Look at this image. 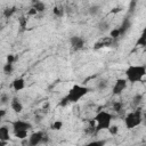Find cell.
Wrapping results in <instances>:
<instances>
[{"label":"cell","instance_id":"6da1fadb","mask_svg":"<svg viewBox=\"0 0 146 146\" xmlns=\"http://www.w3.org/2000/svg\"><path fill=\"white\" fill-rule=\"evenodd\" d=\"M146 75V66L144 65H130L125 70V79L130 83H136L143 80Z\"/></svg>","mask_w":146,"mask_h":146},{"label":"cell","instance_id":"7a4b0ae2","mask_svg":"<svg viewBox=\"0 0 146 146\" xmlns=\"http://www.w3.org/2000/svg\"><path fill=\"white\" fill-rule=\"evenodd\" d=\"M113 120V115L106 111H99L95 116V133L99 132L100 130L108 129L111 125V122Z\"/></svg>","mask_w":146,"mask_h":146},{"label":"cell","instance_id":"3957f363","mask_svg":"<svg viewBox=\"0 0 146 146\" xmlns=\"http://www.w3.org/2000/svg\"><path fill=\"white\" fill-rule=\"evenodd\" d=\"M90 91V88L86 86H80V84H73L72 88H70L66 97L68 98L70 103H78L82 97H84L88 92Z\"/></svg>","mask_w":146,"mask_h":146},{"label":"cell","instance_id":"277c9868","mask_svg":"<svg viewBox=\"0 0 146 146\" xmlns=\"http://www.w3.org/2000/svg\"><path fill=\"white\" fill-rule=\"evenodd\" d=\"M143 122V113L139 107H137L135 111L128 113L124 117V124L128 129H133L137 125H139Z\"/></svg>","mask_w":146,"mask_h":146},{"label":"cell","instance_id":"5b68a950","mask_svg":"<svg viewBox=\"0 0 146 146\" xmlns=\"http://www.w3.org/2000/svg\"><path fill=\"white\" fill-rule=\"evenodd\" d=\"M127 84H128V80L127 79H117L113 86V89H112V94L114 96H117V95H121L123 92V90L127 88Z\"/></svg>","mask_w":146,"mask_h":146},{"label":"cell","instance_id":"8992f818","mask_svg":"<svg viewBox=\"0 0 146 146\" xmlns=\"http://www.w3.org/2000/svg\"><path fill=\"white\" fill-rule=\"evenodd\" d=\"M70 43H71V47H72V49H73L74 51L81 50V49H83V47H84V40H83L81 36H78V35L71 36Z\"/></svg>","mask_w":146,"mask_h":146},{"label":"cell","instance_id":"52a82bcc","mask_svg":"<svg viewBox=\"0 0 146 146\" xmlns=\"http://www.w3.org/2000/svg\"><path fill=\"white\" fill-rule=\"evenodd\" d=\"M13 125V130L17 131V130H30L32 129V123L27 122V121H23V120H16L14 122H11Z\"/></svg>","mask_w":146,"mask_h":146},{"label":"cell","instance_id":"ba28073f","mask_svg":"<svg viewBox=\"0 0 146 146\" xmlns=\"http://www.w3.org/2000/svg\"><path fill=\"white\" fill-rule=\"evenodd\" d=\"M44 133L42 131H36V132H33L30 138H29V145L31 146H36L39 144L42 143V138H43Z\"/></svg>","mask_w":146,"mask_h":146},{"label":"cell","instance_id":"9c48e42d","mask_svg":"<svg viewBox=\"0 0 146 146\" xmlns=\"http://www.w3.org/2000/svg\"><path fill=\"white\" fill-rule=\"evenodd\" d=\"M10 107L15 113H21L23 111V104L21 103V100L17 97H14L10 100Z\"/></svg>","mask_w":146,"mask_h":146},{"label":"cell","instance_id":"30bf717a","mask_svg":"<svg viewBox=\"0 0 146 146\" xmlns=\"http://www.w3.org/2000/svg\"><path fill=\"white\" fill-rule=\"evenodd\" d=\"M25 88V80L23 78H17L13 81V89L15 91H21Z\"/></svg>","mask_w":146,"mask_h":146},{"label":"cell","instance_id":"8fae6325","mask_svg":"<svg viewBox=\"0 0 146 146\" xmlns=\"http://www.w3.org/2000/svg\"><path fill=\"white\" fill-rule=\"evenodd\" d=\"M0 140H9V128L7 125L0 127Z\"/></svg>","mask_w":146,"mask_h":146},{"label":"cell","instance_id":"7c38bea8","mask_svg":"<svg viewBox=\"0 0 146 146\" xmlns=\"http://www.w3.org/2000/svg\"><path fill=\"white\" fill-rule=\"evenodd\" d=\"M136 46H138V47H146V26L144 27V30H143L139 39L137 40Z\"/></svg>","mask_w":146,"mask_h":146},{"label":"cell","instance_id":"4fadbf2b","mask_svg":"<svg viewBox=\"0 0 146 146\" xmlns=\"http://www.w3.org/2000/svg\"><path fill=\"white\" fill-rule=\"evenodd\" d=\"M130 26H131V22H130V19H129V18H125V19L123 21V23L121 24V26H119V29H120V31H121V34L123 35V34L130 29Z\"/></svg>","mask_w":146,"mask_h":146},{"label":"cell","instance_id":"5bb4252c","mask_svg":"<svg viewBox=\"0 0 146 146\" xmlns=\"http://www.w3.org/2000/svg\"><path fill=\"white\" fill-rule=\"evenodd\" d=\"M33 7L38 10V13H43V11L46 10V5H44L42 1H40V0L33 2Z\"/></svg>","mask_w":146,"mask_h":146},{"label":"cell","instance_id":"9a60e30c","mask_svg":"<svg viewBox=\"0 0 146 146\" xmlns=\"http://www.w3.org/2000/svg\"><path fill=\"white\" fill-rule=\"evenodd\" d=\"M122 34H121V31H120V29L119 27H115V29H112L111 31H110V36L115 41V40H117L119 39V36H121Z\"/></svg>","mask_w":146,"mask_h":146},{"label":"cell","instance_id":"2e32d148","mask_svg":"<svg viewBox=\"0 0 146 146\" xmlns=\"http://www.w3.org/2000/svg\"><path fill=\"white\" fill-rule=\"evenodd\" d=\"M14 136L17 139L24 140L25 138H27V130H17V131H14Z\"/></svg>","mask_w":146,"mask_h":146},{"label":"cell","instance_id":"e0dca14e","mask_svg":"<svg viewBox=\"0 0 146 146\" xmlns=\"http://www.w3.org/2000/svg\"><path fill=\"white\" fill-rule=\"evenodd\" d=\"M16 13V7H10V8H6V9H3V16L6 17V18H10L14 14Z\"/></svg>","mask_w":146,"mask_h":146},{"label":"cell","instance_id":"ac0fdd59","mask_svg":"<svg viewBox=\"0 0 146 146\" xmlns=\"http://www.w3.org/2000/svg\"><path fill=\"white\" fill-rule=\"evenodd\" d=\"M3 73L5 74H11L13 71H14V64H10V63H6L3 65Z\"/></svg>","mask_w":146,"mask_h":146},{"label":"cell","instance_id":"d6986e66","mask_svg":"<svg viewBox=\"0 0 146 146\" xmlns=\"http://www.w3.org/2000/svg\"><path fill=\"white\" fill-rule=\"evenodd\" d=\"M141 100H143V95L137 94V95H135L133 98H132V105H133L135 107H138V105L141 103Z\"/></svg>","mask_w":146,"mask_h":146},{"label":"cell","instance_id":"ffe728a7","mask_svg":"<svg viewBox=\"0 0 146 146\" xmlns=\"http://www.w3.org/2000/svg\"><path fill=\"white\" fill-rule=\"evenodd\" d=\"M98 30L102 31V32H105V31L110 30V24H108L106 21H103V22L99 23V25H98Z\"/></svg>","mask_w":146,"mask_h":146},{"label":"cell","instance_id":"44dd1931","mask_svg":"<svg viewBox=\"0 0 146 146\" xmlns=\"http://www.w3.org/2000/svg\"><path fill=\"white\" fill-rule=\"evenodd\" d=\"M107 87H108V82H107L106 80H100V81L97 83V89L100 90V91L105 90Z\"/></svg>","mask_w":146,"mask_h":146},{"label":"cell","instance_id":"7402d4cb","mask_svg":"<svg viewBox=\"0 0 146 146\" xmlns=\"http://www.w3.org/2000/svg\"><path fill=\"white\" fill-rule=\"evenodd\" d=\"M113 110H114V112H116V113L122 112V110H123V104H122L121 102H114V103H113Z\"/></svg>","mask_w":146,"mask_h":146},{"label":"cell","instance_id":"603a6c76","mask_svg":"<svg viewBox=\"0 0 146 146\" xmlns=\"http://www.w3.org/2000/svg\"><path fill=\"white\" fill-rule=\"evenodd\" d=\"M50 128H51L52 130L58 131V130H60V129L63 128V122H62V121H55V122H52V123H51Z\"/></svg>","mask_w":146,"mask_h":146},{"label":"cell","instance_id":"cb8c5ba5","mask_svg":"<svg viewBox=\"0 0 146 146\" xmlns=\"http://www.w3.org/2000/svg\"><path fill=\"white\" fill-rule=\"evenodd\" d=\"M107 130L110 131V133H111V135H113V136H114V135H117V132H119V127H117V125H115V124H111V125H110V128H108Z\"/></svg>","mask_w":146,"mask_h":146},{"label":"cell","instance_id":"d4e9b609","mask_svg":"<svg viewBox=\"0 0 146 146\" xmlns=\"http://www.w3.org/2000/svg\"><path fill=\"white\" fill-rule=\"evenodd\" d=\"M18 22H19V26L24 30V29L26 27V25H27V18L24 17V16H22V17L18 18Z\"/></svg>","mask_w":146,"mask_h":146},{"label":"cell","instance_id":"484cf974","mask_svg":"<svg viewBox=\"0 0 146 146\" xmlns=\"http://www.w3.org/2000/svg\"><path fill=\"white\" fill-rule=\"evenodd\" d=\"M99 13V7L98 6H91L90 8H89V14L91 15V16H95V15H97Z\"/></svg>","mask_w":146,"mask_h":146},{"label":"cell","instance_id":"4316f807","mask_svg":"<svg viewBox=\"0 0 146 146\" xmlns=\"http://www.w3.org/2000/svg\"><path fill=\"white\" fill-rule=\"evenodd\" d=\"M52 13H54V15H55V16H57V17H62V16H63V14H64L63 9H60V8H58V7H54Z\"/></svg>","mask_w":146,"mask_h":146},{"label":"cell","instance_id":"83f0119b","mask_svg":"<svg viewBox=\"0 0 146 146\" xmlns=\"http://www.w3.org/2000/svg\"><path fill=\"white\" fill-rule=\"evenodd\" d=\"M70 103V100H68V98L65 96V97H63L60 100H59V106H62V107H65L67 104Z\"/></svg>","mask_w":146,"mask_h":146},{"label":"cell","instance_id":"f1b7e54d","mask_svg":"<svg viewBox=\"0 0 146 146\" xmlns=\"http://www.w3.org/2000/svg\"><path fill=\"white\" fill-rule=\"evenodd\" d=\"M0 100H1V104H2V105H5V104H7V103H8V100H9V96H8V95H6V94H2V95H1V99H0Z\"/></svg>","mask_w":146,"mask_h":146},{"label":"cell","instance_id":"f546056e","mask_svg":"<svg viewBox=\"0 0 146 146\" xmlns=\"http://www.w3.org/2000/svg\"><path fill=\"white\" fill-rule=\"evenodd\" d=\"M15 59H16V57H15V55H13V54H9V55L7 56V63H10V64H14V62H15Z\"/></svg>","mask_w":146,"mask_h":146},{"label":"cell","instance_id":"4dcf8cb0","mask_svg":"<svg viewBox=\"0 0 146 146\" xmlns=\"http://www.w3.org/2000/svg\"><path fill=\"white\" fill-rule=\"evenodd\" d=\"M36 14H38V10H36L34 7H32V8L27 11V15H29V16H34V15H36Z\"/></svg>","mask_w":146,"mask_h":146},{"label":"cell","instance_id":"1f68e13d","mask_svg":"<svg viewBox=\"0 0 146 146\" xmlns=\"http://www.w3.org/2000/svg\"><path fill=\"white\" fill-rule=\"evenodd\" d=\"M120 11H122V7H114L110 13L111 14H116V13H120Z\"/></svg>","mask_w":146,"mask_h":146},{"label":"cell","instance_id":"d6a6232c","mask_svg":"<svg viewBox=\"0 0 146 146\" xmlns=\"http://www.w3.org/2000/svg\"><path fill=\"white\" fill-rule=\"evenodd\" d=\"M106 141L105 140H96V141H91L89 143V145H104Z\"/></svg>","mask_w":146,"mask_h":146},{"label":"cell","instance_id":"836d02e7","mask_svg":"<svg viewBox=\"0 0 146 146\" xmlns=\"http://www.w3.org/2000/svg\"><path fill=\"white\" fill-rule=\"evenodd\" d=\"M48 141H49V137H48V135H44L43 138H42V143L41 144H47Z\"/></svg>","mask_w":146,"mask_h":146},{"label":"cell","instance_id":"e575fe53","mask_svg":"<svg viewBox=\"0 0 146 146\" xmlns=\"http://www.w3.org/2000/svg\"><path fill=\"white\" fill-rule=\"evenodd\" d=\"M6 115V110H0V119H2Z\"/></svg>","mask_w":146,"mask_h":146},{"label":"cell","instance_id":"d590c367","mask_svg":"<svg viewBox=\"0 0 146 146\" xmlns=\"http://www.w3.org/2000/svg\"><path fill=\"white\" fill-rule=\"evenodd\" d=\"M143 121H144V124L146 125V113L143 115Z\"/></svg>","mask_w":146,"mask_h":146}]
</instances>
